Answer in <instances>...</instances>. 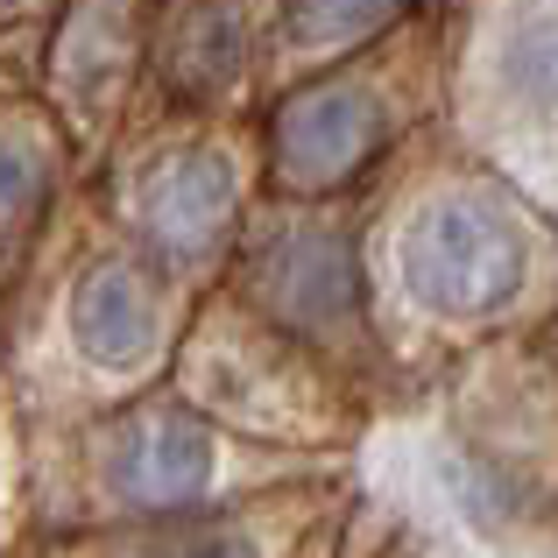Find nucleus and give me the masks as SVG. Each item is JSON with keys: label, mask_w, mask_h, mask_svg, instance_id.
Here are the masks:
<instances>
[{"label": "nucleus", "mask_w": 558, "mask_h": 558, "mask_svg": "<svg viewBox=\"0 0 558 558\" xmlns=\"http://www.w3.org/2000/svg\"><path fill=\"white\" fill-rule=\"evenodd\" d=\"M99 474L121 509L163 517V509H191L219 481V446L184 403H142L107 424Z\"/></svg>", "instance_id": "2"}, {"label": "nucleus", "mask_w": 558, "mask_h": 558, "mask_svg": "<svg viewBox=\"0 0 558 558\" xmlns=\"http://www.w3.org/2000/svg\"><path fill=\"white\" fill-rule=\"evenodd\" d=\"M247 283L283 326L298 332H332L361 312V269H354V241L332 219H298L276 227L247 262Z\"/></svg>", "instance_id": "4"}, {"label": "nucleus", "mask_w": 558, "mask_h": 558, "mask_svg": "<svg viewBox=\"0 0 558 558\" xmlns=\"http://www.w3.org/2000/svg\"><path fill=\"white\" fill-rule=\"evenodd\" d=\"M135 213H142V233H149L163 255H205V247H219V233L241 213L233 163L219 149H170L163 163L142 178Z\"/></svg>", "instance_id": "5"}, {"label": "nucleus", "mask_w": 558, "mask_h": 558, "mask_svg": "<svg viewBox=\"0 0 558 558\" xmlns=\"http://www.w3.org/2000/svg\"><path fill=\"white\" fill-rule=\"evenodd\" d=\"M381 14H389V0H283V43H298V50L354 43Z\"/></svg>", "instance_id": "9"}, {"label": "nucleus", "mask_w": 558, "mask_h": 558, "mask_svg": "<svg viewBox=\"0 0 558 558\" xmlns=\"http://www.w3.org/2000/svg\"><path fill=\"white\" fill-rule=\"evenodd\" d=\"M403 283L438 318H488L523 290V241L495 205L481 198H432L410 213L403 241Z\"/></svg>", "instance_id": "1"}, {"label": "nucleus", "mask_w": 558, "mask_h": 558, "mask_svg": "<svg viewBox=\"0 0 558 558\" xmlns=\"http://www.w3.org/2000/svg\"><path fill=\"white\" fill-rule=\"evenodd\" d=\"M156 332H163V312H156V276L128 255H107L99 269H85L78 298H71V340L99 361V368H135V361L156 354Z\"/></svg>", "instance_id": "6"}, {"label": "nucleus", "mask_w": 558, "mask_h": 558, "mask_svg": "<svg viewBox=\"0 0 558 558\" xmlns=\"http://www.w3.org/2000/svg\"><path fill=\"white\" fill-rule=\"evenodd\" d=\"M43 198H50V163H43V149L28 135H0V255L36 233Z\"/></svg>", "instance_id": "8"}, {"label": "nucleus", "mask_w": 558, "mask_h": 558, "mask_svg": "<svg viewBox=\"0 0 558 558\" xmlns=\"http://www.w3.org/2000/svg\"><path fill=\"white\" fill-rule=\"evenodd\" d=\"M149 558H262L255 537L233 531V523H184L163 545H149Z\"/></svg>", "instance_id": "10"}, {"label": "nucleus", "mask_w": 558, "mask_h": 558, "mask_svg": "<svg viewBox=\"0 0 558 558\" xmlns=\"http://www.w3.org/2000/svg\"><path fill=\"white\" fill-rule=\"evenodd\" d=\"M156 71L178 99H219L247 71V8L241 0H184L156 36Z\"/></svg>", "instance_id": "7"}, {"label": "nucleus", "mask_w": 558, "mask_h": 558, "mask_svg": "<svg viewBox=\"0 0 558 558\" xmlns=\"http://www.w3.org/2000/svg\"><path fill=\"white\" fill-rule=\"evenodd\" d=\"M381 128L389 121H381L368 85H354V78L298 85L269 121V170L283 191H304V198L332 191L381 149Z\"/></svg>", "instance_id": "3"}]
</instances>
